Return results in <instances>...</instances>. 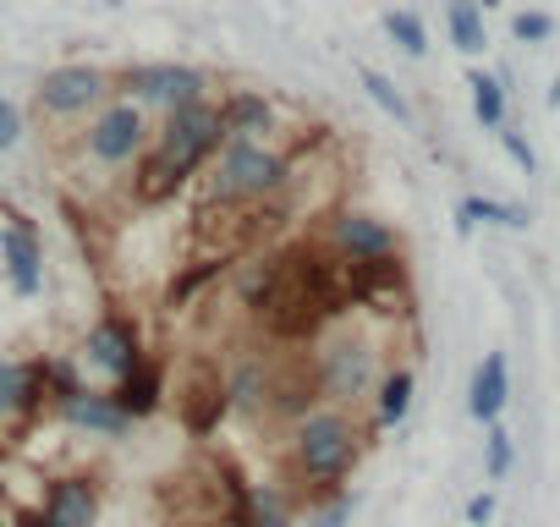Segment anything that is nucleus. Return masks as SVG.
<instances>
[{
	"label": "nucleus",
	"instance_id": "nucleus-21",
	"mask_svg": "<svg viewBox=\"0 0 560 527\" xmlns=\"http://www.w3.org/2000/svg\"><path fill=\"white\" fill-rule=\"evenodd\" d=\"M478 220H483V225H505V231H527L533 214H527L522 203H500V198H462V203H456V231L467 236Z\"/></svg>",
	"mask_w": 560,
	"mask_h": 527
},
{
	"label": "nucleus",
	"instance_id": "nucleus-5",
	"mask_svg": "<svg viewBox=\"0 0 560 527\" xmlns=\"http://www.w3.org/2000/svg\"><path fill=\"white\" fill-rule=\"evenodd\" d=\"M149 143H154V121H149V110L132 105V99H121V94L105 99V105L89 116V127H83V154H89L94 165H105V171H127V165H138Z\"/></svg>",
	"mask_w": 560,
	"mask_h": 527
},
{
	"label": "nucleus",
	"instance_id": "nucleus-25",
	"mask_svg": "<svg viewBox=\"0 0 560 527\" xmlns=\"http://www.w3.org/2000/svg\"><path fill=\"white\" fill-rule=\"evenodd\" d=\"M385 34H390V45H396L401 56H429V28H423L418 12H407V7L385 12Z\"/></svg>",
	"mask_w": 560,
	"mask_h": 527
},
{
	"label": "nucleus",
	"instance_id": "nucleus-7",
	"mask_svg": "<svg viewBox=\"0 0 560 527\" xmlns=\"http://www.w3.org/2000/svg\"><path fill=\"white\" fill-rule=\"evenodd\" d=\"M116 94V78L100 72V67H83V61H67V67H50L34 89V110L50 116V121H83L94 116L105 99Z\"/></svg>",
	"mask_w": 560,
	"mask_h": 527
},
{
	"label": "nucleus",
	"instance_id": "nucleus-32",
	"mask_svg": "<svg viewBox=\"0 0 560 527\" xmlns=\"http://www.w3.org/2000/svg\"><path fill=\"white\" fill-rule=\"evenodd\" d=\"M467 522H472V527H489V522H494V494H472V500H467Z\"/></svg>",
	"mask_w": 560,
	"mask_h": 527
},
{
	"label": "nucleus",
	"instance_id": "nucleus-26",
	"mask_svg": "<svg viewBox=\"0 0 560 527\" xmlns=\"http://www.w3.org/2000/svg\"><path fill=\"white\" fill-rule=\"evenodd\" d=\"M242 527H292V511H287V500H280L275 489H253V505H247V522Z\"/></svg>",
	"mask_w": 560,
	"mask_h": 527
},
{
	"label": "nucleus",
	"instance_id": "nucleus-18",
	"mask_svg": "<svg viewBox=\"0 0 560 527\" xmlns=\"http://www.w3.org/2000/svg\"><path fill=\"white\" fill-rule=\"evenodd\" d=\"M412 396H418V374H412L407 363L385 368L380 385H374V423H380V429H401L407 412H412Z\"/></svg>",
	"mask_w": 560,
	"mask_h": 527
},
{
	"label": "nucleus",
	"instance_id": "nucleus-34",
	"mask_svg": "<svg viewBox=\"0 0 560 527\" xmlns=\"http://www.w3.org/2000/svg\"><path fill=\"white\" fill-rule=\"evenodd\" d=\"M0 527H12V516H7V505H0Z\"/></svg>",
	"mask_w": 560,
	"mask_h": 527
},
{
	"label": "nucleus",
	"instance_id": "nucleus-31",
	"mask_svg": "<svg viewBox=\"0 0 560 527\" xmlns=\"http://www.w3.org/2000/svg\"><path fill=\"white\" fill-rule=\"evenodd\" d=\"M500 143H505V154L516 160V171H522V176H533V171H538V154L527 149V138H522L516 127H500Z\"/></svg>",
	"mask_w": 560,
	"mask_h": 527
},
{
	"label": "nucleus",
	"instance_id": "nucleus-8",
	"mask_svg": "<svg viewBox=\"0 0 560 527\" xmlns=\"http://www.w3.org/2000/svg\"><path fill=\"white\" fill-rule=\"evenodd\" d=\"M143 358H149V341H143V325H138L132 314H100V319L83 330V352H78V363L94 368V374H105L110 385L127 379Z\"/></svg>",
	"mask_w": 560,
	"mask_h": 527
},
{
	"label": "nucleus",
	"instance_id": "nucleus-28",
	"mask_svg": "<svg viewBox=\"0 0 560 527\" xmlns=\"http://www.w3.org/2000/svg\"><path fill=\"white\" fill-rule=\"evenodd\" d=\"M483 461H489V478L500 483L505 472H511V461H516V445H511V434L500 429V423H489V440H483Z\"/></svg>",
	"mask_w": 560,
	"mask_h": 527
},
{
	"label": "nucleus",
	"instance_id": "nucleus-29",
	"mask_svg": "<svg viewBox=\"0 0 560 527\" xmlns=\"http://www.w3.org/2000/svg\"><path fill=\"white\" fill-rule=\"evenodd\" d=\"M23 132H28V116H23V105L0 94V154H12V149L23 143Z\"/></svg>",
	"mask_w": 560,
	"mask_h": 527
},
{
	"label": "nucleus",
	"instance_id": "nucleus-12",
	"mask_svg": "<svg viewBox=\"0 0 560 527\" xmlns=\"http://www.w3.org/2000/svg\"><path fill=\"white\" fill-rule=\"evenodd\" d=\"M61 423L67 429H78V434H89V440H121V434H132V418L116 407V396L110 390H72L61 407Z\"/></svg>",
	"mask_w": 560,
	"mask_h": 527
},
{
	"label": "nucleus",
	"instance_id": "nucleus-19",
	"mask_svg": "<svg viewBox=\"0 0 560 527\" xmlns=\"http://www.w3.org/2000/svg\"><path fill=\"white\" fill-rule=\"evenodd\" d=\"M182 412H187V429H192V434H209V429L231 412V401H225V379H220L214 368H203V379L182 396Z\"/></svg>",
	"mask_w": 560,
	"mask_h": 527
},
{
	"label": "nucleus",
	"instance_id": "nucleus-27",
	"mask_svg": "<svg viewBox=\"0 0 560 527\" xmlns=\"http://www.w3.org/2000/svg\"><path fill=\"white\" fill-rule=\"evenodd\" d=\"M511 39L516 45H549L555 39V17L549 12H516L511 17Z\"/></svg>",
	"mask_w": 560,
	"mask_h": 527
},
{
	"label": "nucleus",
	"instance_id": "nucleus-16",
	"mask_svg": "<svg viewBox=\"0 0 560 527\" xmlns=\"http://www.w3.org/2000/svg\"><path fill=\"white\" fill-rule=\"evenodd\" d=\"M110 396H116V407H121L132 423H143V418H154V412L165 407V368H160L154 358H143L127 379L110 385Z\"/></svg>",
	"mask_w": 560,
	"mask_h": 527
},
{
	"label": "nucleus",
	"instance_id": "nucleus-22",
	"mask_svg": "<svg viewBox=\"0 0 560 527\" xmlns=\"http://www.w3.org/2000/svg\"><path fill=\"white\" fill-rule=\"evenodd\" d=\"M445 28H451V45L462 56H483L489 50V28H483V7H478V0H451V7H445Z\"/></svg>",
	"mask_w": 560,
	"mask_h": 527
},
{
	"label": "nucleus",
	"instance_id": "nucleus-9",
	"mask_svg": "<svg viewBox=\"0 0 560 527\" xmlns=\"http://www.w3.org/2000/svg\"><path fill=\"white\" fill-rule=\"evenodd\" d=\"M325 242H330V253H336L341 264H380V258H396V253H401V236H396L380 214H363V209L330 214Z\"/></svg>",
	"mask_w": 560,
	"mask_h": 527
},
{
	"label": "nucleus",
	"instance_id": "nucleus-11",
	"mask_svg": "<svg viewBox=\"0 0 560 527\" xmlns=\"http://www.w3.org/2000/svg\"><path fill=\"white\" fill-rule=\"evenodd\" d=\"M50 407V374L45 358L23 363V358H0V423H34Z\"/></svg>",
	"mask_w": 560,
	"mask_h": 527
},
{
	"label": "nucleus",
	"instance_id": "nucleus-4",
	"mask_svg": "<svg viewBox=\"0 0 560 527\" xmlns=\"http://www.w3.org/2000/svg\"><path fill=\"white\" fill-rule=\"evenodd\" d=\"M314 374H319L325 401L358 407V401L374 396V385H380V374H385V368H380V341H374L369 330H358V325H341V330L319 347Z\"/></svg>",
	"mask_w": 560,
	"mask_h": 527
},
{
	"label": "nucleus",
	"instance_id": "nucleus-13",
	"mask_svg": "<svg viewBox=\"0 0 560 527\" xmlns=\"http://www.w3.org/2000/svg\"><path fill=\"white\" fill-rule=\"evenodd\" d=\"M220 138H253V143H269L275 138V105L269 94L258 89H231L220 94Z\"/></svg>",
	"mask_w": 560,
	"mask_h": 527
},
{
	"label": "nucleus",
	"instance_id": "nucleus-10",
	"mask_svg": "<svg viewBox=\"0 0 560 527\" xmlns=\"http://www.w3.org/2000/svg\"><path fill=\"white\" fill-rule=\"evenodd\" d=\"M0 264H7V281L18 297H39L45 292V236L34 231V220L12 214L0 225Z\"/></svg>",
	"mask_w": 560,
	"mask_h": 527
},
{
	"label": "nucleus",
	"instance_id": "nucleus-2",
	"mask_svg": "<svg viewBox=\"0 0 560 527\" xmlns=\"http://www.w3.org/2000/svg\"><path fill=\"white\" fill-rule=\"evenodd\" d=\"M298 181V160L275 143L231 138L214 149L203 171V198L209 209H269L275 198H287Z\"/></svg>",
	"mask_w": 560,
	"mask_h": 527
},
{
	"label": "nucleus",
	"instance_id": "nucleus-23",
	"mask_svg": "<svg viewBox=\"0 0 560 527\" xmlns=\"http://www.w3.org/2000/svg\"><path fill=\"white\" fill-rule=\"evenodd\" d=\"M467 89H472V116H478V127L500 132V127H505V78H494V72H467Z\"/></svg>",
	"mask_w": 560,
	"mask_h": 527
},
{
	"label": "nucleus",
	"instance_id": "nucleus-14",
	"mask_svg": "<svg viewBox=\"0 0 560 527\" xmlns=\"http://www.w3.org/2000/svg\"><path fill=\"white\" fill-rule=\"evenodd\" d=\"M505 401H511V368H505V352H489V358L472 368V385H467V412L489 429V423H500Z\"/></svg>",
	"mask_w": 560,
	"mask_h": 527
},
{
	"label": "nucleus",
	"instance_id": "nucleus-30",
	"mask_svg": "<svg viewBox=\"0 0 560 527\" xmlns=\"http://www.w3.org/2000/svg\"><path fill=\"white\" fill-rule=\"evenodd\" d=\"M352 511H358V494H330V505H319V511H308V527H347L352 522Z\"/></svg>",
	"mask_w": 560,
	"mask_h": 527
},
{
	"label": "nucleus",
	"instance_id": "nucleus-17",
	"mask_svg": "<svg viewBox=\"0 0 560 527\" xmlns=\"http://www.w3.org/2000/svg\"><path fill=\"white\" fill-rule=\"evenodd\" d=\"M280 276H287V258H275V253L247 258L242 270H236V297H242V308L264 319V308H269L275 292H280Z\"/></svg>",
	"mask_w": 560,
	"mask_h": 527
},
{
	"label": "nucleus",
	"instance_id": "nucleus-6",
	"mask_svg": "<svg viewBox=\"0 0 560 527\" xmlns=\"http://www.w3.org/2000/svg\"><path fill=\"white\" fill-rule=\"evenodd\" d=\"M116 94L143 105V110H176L192 99H209V72L187 67V61H138L127 72H116Z\"/></svg>",
	"mask_w": 560,
	"mask_h": 527
},
{
	"label": "nucleus",
	"instance_id": "nucleus-33",
	"mask_svg": "<svg viewBox=\"0 0 560 527\" xmlns=\"http://www.w3.org/2000/svg\"><path fill=\"white\" fill-rule=\"evenodd\" d=\"M12 527H56L45 511H23V516H12Z\"/></svg>",
	"mask_w": 560,
	"mask_h": 527
},
{
	"label": "nucleus",
	"instance_id": "nucleus-15",
	"mask_svg": "<svg viewBox=\"0 0 560 527\" xmlns=\"http://www.w3.org/2000/svg\"><path fill=\"white\" fill-rule=\"evenodd\" d=\"M56 527H94L100 522V489L89 478H56L45 489V505H39Z\"/></svg>",
	"mask_w": 560,
	"mask_h": 527
},
{
	"label": "nucleus",
	"instance_id": "nucleus-24",
	"mask_svg": "<svg viewBox=\"0 0 560 527\" xmlns=\"http://www.w3.org/2000/svg\"><path fill=\"white\" fill-rule=\"evenodd\" d=\"M358 83L369 89V99L390 116V121H401V127H412V105H407V94L385 78V72H374V67H358Z\"/></svg>",
	"mask_w": 560,
	"mask_h": 527
},
{
	"label": "nucleus",
	"instance_id": "nucleus-3",
	"mask_svg": "<svg viewBox=\"0 0 560 527\" xmlns=\"http://www.w3.org/2000/svg\"><path fill=\"white\" fill-rule=\"evenodd\" d=\"M358 456H363V429L341 407H314L308 418L292 423V467L314 489H330L336 494L341 478H352Z\"/></svg>",
	"mask_w": 560,
	"mask_h": 527
},
{
	"label": "nucleus",
	"instance_id": "nucleus-1",
	"mask_svg": "<svg viewBox=\"0 0 560 527\" xmlns=\"http://www.w3.org/2000/svg\"><path fill=\"white\" fill-rule=\"evenodd\" d=\"M220 105L214 99H192L160 116L154 143L143 149V160L132 165V203H165L176 198L192 176L209 171L214 149H220Z\"/></svg>",
	"mask_w": 560,
	"mask_h": 527
},
{
	"label": "nucleus",
	"instance_id": "nucleus-20",
	"mask_svg": "<svg viewBox=\"0 0 560 527\" xmlns=\"http://www.w3.org/2000/svg\"><path fill=\"white\" fill-rule=\"evenodd\" d=\"M225 401L231 412H264L269 407V363L264 358H247L225 374Z\"/></svg>",
	"mask_w": 560,
	"mask_h": 527
}]
</instances>
